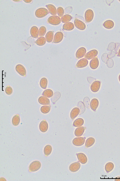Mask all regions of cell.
I'll return each mask as SVG.
<instances>
[{"label":"cell","mask_w":120,"mask_h":181,"mask_svg":"<svg viewBox=\"0 0 120 181\" xmlns=\"http://www.w3.org/2000/svg\"><path fill=\"white\" fill-rule=\"evenodd\" d=\"M117 56H118L120 57V49L119 50Z\"/></svg>","instance_id":"7bdbcfd3"},{"label":"cell","mask_w":120,"mask_h":181,"mask_svg":"<svg viewBox=\"0 0 120 181\" xmlns=\"http://www.w3.org/2000/svg\"><path fill=\"white\" fill-rule=\"evenodd\" d=\"M84 103L86 102V103L84 104L85 105V106L87 105V107H89V104L90 102V100L89 98L87 97H85L84 98Z\"/></svg>","instance_id":"ab89813d"},{"label":"cell","mask_w":120,"mask_h":181,"mask_svg":"<svg viewBox=\"0 0 120 181\" xmlns=\"http://www.w3.org/2000/svg\"><path fill=\"white\" fill-rule=\"evenodd\" d=\"M61 19L57 15H52L48 19L47 22L49 24L53 25H57L61 22Z\"/></svg>","instance_id":"7a4b0ae2"},{"label":"cell","mask_w":120,"mask_h":181,"mask_svg":"<svg viewBox=\"0 0 120 181\" xmlns=\"http://www.w3.org/2000/svg\"><path fill=\"white\" fill-rule=\"evenodd\" d=\"M46 7L48 10L50 14L53 15H57V9L54 5L51 4H49L46 5Z\"/></svg>","instance_id":"d6986e66"},{"label":"cell","mask_w":120,"mask_h":181,"mask_svg":"<svg viewBox=\"0 0 120 181\" xmlns=\"http://www.w3.org/2000/svg\"><path fill=\"white\" fill-rule=\"evenodd\" d=\"M23 1L25 2L26 3H30V2H31L32 0H23Z\"/></svg>","instance_id":"60d3db41"},{"label":"cell","mask_w":120,"mask_h":181,"mask_svg":"<svg viewBox=\"0 0 120 181\" xmlns=\"http://www.w3.org/2000/svg\"><path fill=\"white\" fill-rule=\"evenodd\" d=\"M50 105H43L40 108L41 112L44 114H46L49 112L50 110Z\"/></svg>","instance_id":"e575fe53"},{"label":"cell","mask_w":120,"mask_h":181,"mask_svg":"<svg viewBox=\"0 0 120 181\" xmlns=\"http://www.w3.org/2000/svg\"><path fill=\"white\" fill-rule=\"evenodd\" d=\"M86 52V50L85 48L80 47L77 50L75 54L76 57L78 59L81 58L85 56Z\"/></svg>","instance_id":"8fae6325"},{"label":"cell","mask_w":120,"mask_h":181,"mask_svg":"<svg viewBox=\"0 0 120 181\" xmlns=\"http://www.w3.org/2000/svg\"><path fill=\"white\" fill-rule=\"evenodd\" d=\"M15 69L16 72L21 76H24L26 75V70L22 65L19 64H17L16 66Z\"/></svg>","instance_id":"8992f818"},{"label":"cell","mask_w":120,"mask_h":181,"mask_svg":"<svg viewBox=\"0 0 120 181\" xmlns=\"http://www.w3.org/2000/svg\"><path fill=\"white\" fill-rule=\"evenodd\" d=\"M60 96L61 94L60 92H57L55 93L51 98L52 102L53 103H55L60 98Z\"/></svg>","instance_id":"d590c367"},{"label":"cell","mask_w":120,"mask_h":181,"mask_svg":"<svg viewBox=\"0 0 120 181\" xmlns=\"http://www.w3.org/2000/svg\"><path fill=\"white\" fill-rule=\"evenodd\" d=\"M119 1L120 2V0H119Z\"/></svg>","instance_id":"bcb514c9"},{"label":"cell","mask_w":120,"mask_h":181,"mask_svg":"<svg viewBox=\"0 0 120 181\" xmlns=\"http://www.w3.org/2000/svg\"><path fill=\"white\" fill-rule=\"evenodd\" d=\"M48 83V80L46 78L44 77L42 78L40 81V86L42 89H45L47 88Z\"/></svg>","instance_id":"f546056e"},{"label":"cell","mask_w":120,"mask_h":181,"mask_svg":"<svg viewBox=\"0 0 120 181\" xmlns=\"http://www.w3.org/2000/svg\"><path fill=\"white\" fill-rule=\"evenodd\" d=\"M20 121V119L19 115L16 114L14 115L12 118V124L14 126H17L19 124Z\"/></svg>","instance_id":"f1b7e54d"},{"label":"cell","mask_w":120,"mask_h":181,"mask_svg":"<svg viewBox=\"0 0 120 181\" xmlns=\"http://www.w3.org/2000/svg\"><path fill=\"white\" fill-rule=\"evenodd\" d=\"M46 28L45 26L41 27L39 29V36L40 37L44 36L46 34Z\"/></svg>","instance_id":"8d00e7d4"},{"label":"cell","mask_w":120,"mask_h":181,"mask_svg":"<svg viewBox=\"0 0 120 181\" xmlns=\"http://www.w3.org/2000/svg\"><path fill=\"white\" fill-rule=\"evenodd\" d=\"M74 22V25L78 29L82 30H84L86 28V25L82 21L77 19H75Z\"/></svg>","instance_id":"52a82bcc"},{"label":"cell","mask_w":120,"mask_h":181,"mask_svg":"<svg viewBox=\"0 0 120 181\" xmlns=\"http://www.w3.org/2000/svg\"><path fill=\"white\" fill-rule=\"evenodd\" d=\"M39 128L41 132H46L48 128V124L45 120H42L40 123Z\"/></svg>","instance_id":"2e32d148"},{"label":"cell","mask_w":120,"mask_h":181,"mask_svg":"<svg viewBox=\"0 0 120 181\" xmlns=\"http://www.w3.org/2000/svg\"><path fill=\"white\" fill-rule=\"evenodd\" d=\"M95 142V139L93 138H89L86 141L85 146L86 147H90L94 144Z\"/></svg>","instance_id":"4316f807"},{"label":"cell","mask_w":120,"mask_h":181,"mask_svg":"<svg viewBox=\"0 0 120 181\" xmlns=\"http://www.w3.org/2000/svg\"><path fill=\"white\" fill-rule=\"evenodd\" d=\"M79 161L82 164L86 163L87 161V158L85 154L82 153H79L76 154Z\"/></svg>","instance_id":"5bb4252c"},{"label":"cell","mask_w":120,"mask_h":181,"mask_svg":"<svg viewBox=\"0 0 120 181\" xmlns=\"http://www.w3.org/2000/svg\"><path fill=\"white\" fill-rule=\"evenodd\" d=\"M114 25V23L113 21L110 20H108L105 21L103 24L104 27L108 29L112 28Z\"/></svg>","instance_id":"d4e9b609"},{"label":"cell","mask_w":120,"mask_h":181,"mask_svg":"<svg viewBox=\"0 0 120 181\" xmlns=\"http://www.w3.org/2000/svg\"><path fill=\"white\" fill-rule=\"evenodd\" d=\"M5 91L7 95H11L12 93L13 90L12 88L10 86H8L5 89Z\"/></svg>","instance_id":"f35d334b"},{"label":"cell","mask_w":120,"mask_h":181,"mask_svg":"<svg viewBox=\"0 0 120 181\" xmlns=\"http://www.w3.org/2000/svg\"><path fill=\"white\" fill-rule=\"evenodd\" d=\"M12 1H14L16 2H19V1H21V0H12Z\"/></svg>","instance_id":"ee69618b"},{"label":"cell","mask_w":120,"mask_h":181,"mask_svg":"<svg viewBox=\"0 0 120 181\" xmlns=\"http://www.w3.org/2000/svg\"><path fill=\"white\" fill-rule=\"evenodd\" d=\"M46 39L44 37H40L35 42V43L39 46H42L46 43Z\"/></svg>","instance_id":"83f0119b"},{"label":"cell","mask_w":120,"mask_h":181,"mask_svg":"<svg viewBox=\"0 0 120 181\" xmlns=\"http://www.w3.org/2000/svg\"><path fill=\"white\" fill-rule=\"evenodd\" d=\"M88 60L85 58L79 60L77 63L76 67L78 68H82L86 67L88 65Z\"/></svg>","instance_id":"4fadbf2b"},{"label":"cell","mask_w":120,"mask_h":181,"mask_svg":"<svg viewBox=\"0 0 120 181\" xmlns=\"http://www.w3.org/2000/svg\"><path fill=\"white\" fill-rule=\"evenodd\" d=\"M41 164L37 160L34 161L32 162L30 165L29 170L30 172H34L37 171L40 168Z\"/></svg>","instance_id":"3957f363"},{"label":"cell","mask_w":120,"mask_h":181,"mask_svg":"<svg viewBox=\"0 0 120 181\" xmlns=\"http://www.w3.org/2000/svg\"><path fill=\"white\" fill-rule=\"evenodd\" d=\"M39 103L43 105H50V101L49 99L47 97L41 96L38 99Z\"/></svg>","instance_id":"ac0fdd59"},{"label":"cell","mask_w":120,"mask_h":181,"mask_svg":"<svg viewBox=\"0 0 120 181\" xmlns=\"http://www.w3.org/2000/svg\"><path fill=\"white\" fill-rule=\"evenodd\" d=\"M72 19V16L70 15L66 14L63 15L61 18V21L63 23L69 22Z\"/></svg>","instance_id":"4dcf8cb0"},{"label":"cell","mask_w":120,"mask_h":181,"mask_svg":"<svg viewBox=\"0 0 120 181\" xmlns=\"http://www.w3.org/2000/svg\"><path fill=\"white\" fill-rule=\"evenodd\" d=\"M49 14V12L48 9L44 7H41L37 9L35 11V16L38 18H41L44 17Z\"/></svg>","instance_id":"6da1fadb"},{"label":"cell","mask_w":120,"mask_h":181,"mask_svg":"<svg viewBox=\"0 0 120 181\" xmlns=\"http://www.w3.org/2000/svg\"><path fill=\"white\" fill-rule=\"evenodd\" d=\"M86 127L84 126H80L77 128L75 130L74 134L77 137L81 136L84 133Z\"/></svg>","instance_id":"44dd1931"},{"label":"cell","mask_w":120,"mask_h":181,"mask_svg":"<svg viewBox=\"0 0 120 181\" xmlns=\"http://www.w3.org/2000/svg\"><path fill=\"white\" fill-rule=\"evenodd\" d=\"M99 103V101L97 99L94 98L92 99L90 103L91 109L92 110L95 111L98 106Z\"/></svg>","instance_id":"7402d4cb"},{"label":"cell","mask_w":120,"mask_h":181,"mask_svg":"<svg viewBox=\"0 0 120 181\" xmlns=\"http://www.w3.org/2000/svg\"><path fill=\"white\" fill-rule=\"evenodd\" d=\"M57 12L59 16L62 17L64 14V9L62 7H59L57 9Z\"/></svg>","instance_id":"74e56055"},{"label":"cell","mask_w":120,"mask_h":181,"mask_svg":"<svg viewBox=\"0 0 120 181\" xmlns=\"http://www.w3.org/2000/svg\"><path fill=\"white\" fill-rule=\"evenodd\" d=\"M114 167V165L111 162H108L106 163L105 166V169L107 173H108L112 171Z\"/></svg>","instance_id":"836d02e7"},{"label":"cell","mask_w":120,"mask_h":181,"mask_svg":"<svg viewBox=\"0 0 120 181\" xmlns=\"http://www.w3.org/2000/svg\"><path fill=\"white\" fill-rule=\"evenodd\" d=\"M30 33L31 36L35 38H37L39 35V30L38 28L34 26L31 27L30 30Z\"/></svg>","instance_id":"e0dca14e"},{"label":"cell","mask_w":120,"mask_h":181,"mask_svg":"<svg viewBox=\"0 0 120 181\" xmlns=\"http://www.w3.org/2000/svg\"><path fill=\"white\" fill-rule=\"evenodd\" d=\"M94 17V13L93 11L91 9H88L85 12L84 17L85 22L86 23L91 22L93 19Z\"/></svg>","instance_id":"277c9868"},{"label":"cell","mask_w":120,"mask_h":181,"mask_svg":"<svg viewBox=\"0 0 120 181\" xmlns=\"http://www.w3.org/2000/svg\"><path fill=\"white\" fill-rule=\"evenodd\" d=\"M98 51L96 49L92 50L87 52L84 56V58L87 60H90L95 57L98 54Z\"/></svg>","instance_id":"ba28073f"},{"label":"cell","mask_w":120,"mask_h":181,"mask_svg":"<svg viewBox=\"0 0 120 181\" xmlns=\"http://www.w3.org/2000/svg\"><path fill=\"white\" fill-rule=\"evenodd\" d=\"M52 150L51 146L49 145H46L44 149V154L46 156L49 155L51 153Z\"/></svg>","instance_id":"d6a6232c"},{"label":"cell","mask_w":120,"mask_h":181,"mask_svg":"<svg viewBox=\"0 0 120 181\" xmlns=\"http://www.w3.org/2000/svg\"><path fill=\"white\" fill-rule=\"evenodd\" d=\"M84 120L81 118H78L74 121L73 125L75 127H79L82 126L84 124Z\"/></svg>","instance_id":"484cf974"},{"label":"cell","mask_w":120,"mask_h":181,"mask_svg":"<svg viewBox=\"0 0 120 181\" xmlns=\"http://www.w3.org/2000/svg\"><path fill=\"white\" fill-rule=\"evenodd\" d=\"M80 112V110L78 107H75L71 111L70 113V117L73 120L78 115Z\"/></svg>","instance_id":"603a6c76"},{"label":"cell","mask_w":120,"mask_h":181,"mask_svg":"<svg viewBox=\"0 0 120 181\" xmlns=\"http://www.w3.org/2000/svg\"><path fill=\"white\" fill-rule=\"evenodd\" d=\"M99 61L97 57L92 59L90 63V68L93 70L96 69L99 65Z\"/></svg>","instance_id":"9a60e30c"},{"label":"cell","mask_w":120,"mask_h":181,"mask_svg":"<svg viewBox=\"0 0 120 181\" xmlns=\"http://www.w3.org/2000/svg\"><path fill=\"white\" fill-rule=\"evenodd\" d=\"M53 94V91L49 89L45 90L42 93L43 96L48 98H50L52 97Z\"/></svg>","instance_id":"1f68e13d"},{"label":"cell","mask_w":120,"mask_h":181,"mask_svg":"<svg viewBox=\"0 0 120 181\" xmlns=\"http://www.w3.org/2000/svg\"><path fill=\"white\" fill-rule=\"evenodd\" d=\"M81 165L79 161L74 162L71 164L69 166V170L71 172H74L78 171L80 168Z\"/></svg>","instance_id":"30bf717a"},{"label":"cell","mask_w":120,"mask_h":181,"mask_svg":"<svg viewBox=\"0 0 120 181\" xmlns=\"http://www.w3.org/2000/svg\"><path fill=\"white\" fill-rule=\"evenodd\" d=\"M119 79L120 82V74L119 75Z\"/></svg>","instance_id":"f6af8a7d"},{"label":"cell","mask_w":120,"mask_h":181,"mask_svg":"<svg viewBox=\"0 0 120 181\" xmlns=\"http://www.w3.org/2000/svg\"><path fill=\"white\" fill-rule=\"evenodd\" d=\"M86 138L79 137L74 138L72 141L73 144L76 146H80L83 145L84 143Z\"/></svg>","instance_id":"5b68a950"},{"label":"cell","mask_w":120,"mask_h":181,"mask_svg":"<svg viewBox=\"0 0 120 181\" xmlns=\"http://www.w3.org/2000/svg\"><path fill=\"white\" fill-rule=\"evenodd\" d=\"M115 181H120V177H118L116 178Z\"/></svg>","instance_id":"b9f144b4"},{"label":"cell","mask_w":120,"mask_h":181,"mask_svg":"<svg viewBox=\"0 0 120 181\" xmlns=\"http://www.w3.org/2000/svg\"><path fill=\"white\" fill-rule=\"evenodd\" d=\"M74 28V24L72 22H69L65 23L62 27L63 30L71 31L73 30Z\"/></svg>","instance_id":"ffe728a7"},{"label":"cell","mask_w":120,"mask_h":181,"mask_svg":"<svg viewBox=\"0 0 120 181\" xmlns=\"http://www.w3.org/2000/svg\"><path fill=\"white\" fill-rule=\"evenodd\" d=\"M101 86V82L99 81H95L93 82L90 86V89L93 92H96L99 90Z\"/></svg>","instance_id":"7c38bea8"},{"label":"cell","mask_w":120,"mask_h":181,"mask_svg":"<svg viewBox=\"0 0 120 181\" xmlns=\"http://www.w3.org/2000/svg\"><path fill=\"white\" fill-rule=\"evenodd\" d=\"M54 31H50L46 34L45 38L47 42L48 43L51 42L53 39Z\"/></svg>","instance_id":"cb8c5ba5"},{"label":"cell","mask_w":120,"mask_h":181,"mask_svg":"<svg viewBox=\"0 0 120 181\" xmlns=\"http://www.w3.org/2000/svg\"><path fill=\"white\" fill-rule=\"evenodd\" d=\"M63 38V35L60 32H58L55 34L52 43H60L62 40Z\"/></svg>","instance_id":"9c48e42d"}]
</instances>
